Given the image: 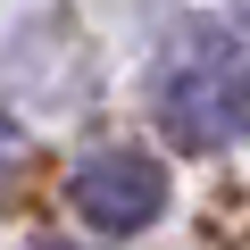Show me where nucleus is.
Wrapping results in <instances>:
<instances>
[{
	"mask_svg": "<svg viewBox=\"0 0 250 250\" xmlns=\"http://www.w3.org/2000/svg\"><path fill=\"white\" fill-rule=\"evenodd\" d=\"M150 117L167 125L175 150H225L250 125V50L242 34L192 17L167 34L159 75H150Z\"/></svg>",
	"mask_w": 250,
	"mask_h": 250,
	"instance_id": "1",
	"label": "nucleus"
},
{
	"mask_svg": "<svg viewBox=\"0 0 250 250\" xmlns=\"http://www.w3.org/2000/svg\"><path fill=\"white\" fill-rule=\"evenodd\" d=\"M67 200H75L83 225H100V233H142V225H159V208H167V167H159L150 150H92V159H75Z\"/></svg>",
	"mask_w": 250,
	"mask_h": 250,
	"instance_id": "2",
	"label": "nucleus"
},
{
	"mask_svg": "<svg viewBox=\"0 0 250 250\" xmlns=\"http://www.w3.org/2000/svg\"><path fill=\"white\" fill-rule=\"evenodd\" d=\"M17 167H25V134H17V117L0 108V200L17 192Z\"/></svg>",
	"mask_w": 250,
	"mask_h": 250,
	"instance_id": "3",
	"label": "nucleus"
},
{
	"mask_svg": "<svg viewBox=\"0 0 250 250\" xmlns=\"http://www.w3.org/2000/svg\"><path fill=\"white\" fill-rule=\"evenodd\" d=\"M34 250H92V242H59V233H34Z\"/></svg>",
	"mask_w": 250,
	"mask_h": 250,
	"instance_id": "4",
	"label": "nucleus"
}]
</instances>
